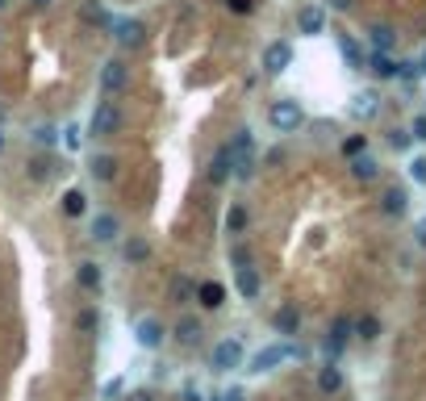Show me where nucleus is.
I'll use <instances>...</instances> for the list:
<instances>
[{
  "mask_svg": "<svg viewBox=\"0 0 426 401\" xmlns=\"http://www.w3.org/2000/svg\"><path fill=\"white\" fill-rule=\"evenodd\" d=\"M268 121H272V130L293 134V130L305 121V113H301V105H297V100H276V105L268 109Z\"/></svg>",
  "mask_w": 426,
  "mask_h": 401,
  "instance_id": "nucleus-1",
  "label": "nucleus"
},
{
  "mask_svg": "<svg viewBox=\"0 0 426 401\" xmlns=\"http://www.w3.org/2000/svg\"><path fill=\"white\" fill-rule=\"evenodd\" d=\"M226 151H230V172H234L238 180H247L251 167H255V163H251V130H238L234 142H230Z\"/></svg>",
  "mask_w": 426,
  "mask_h": 401,
  "instance_id": "nucleus-2",
  "label": "nucleus"
},
{
  "mask_svg": "<svg viewBox=\"0 0 426 401\" xmlns=\"http://www.w3.org/2000/svg\"><path fill=\"white\" fill-rule=\"evenodd\" d=\"M88 130H92L96 138H109V134H117V130H121V109H117V105H109V100H105V105H96V109H92V121H88Z\"/></svg>",
  "mask_w": 426,
  "mask_h": 401,
  "instance_id": "nucleus-3",
  "label": "nucleus"
},
{
  "mask_svg": "<svg viewBox=\"0 0 426 401\" xmlns=\"http://www.w3.org/2000/svg\"><path fill=\"white\" fill-rule=\"evenodd\" d=\"M238 364H243V339H226V343H218L213 356H209V368H213V372H230V368H238Z\"/></svg>",
  "mask_w": 426,
  "mask_h": 401,
  "instance_id": "nucleus-4",
  "label": "nucleus"
},
{
  "mask_svg": "<svg viewBox=\"0 0 426 401\" xmlns=\"http://www.w3.org/2000/svg\"><path fill=\"white\" fill-rule=\"evenodd\" d=\"M293 356H297V347H293V343H272V347H264V351L251 360V372H272L276 364L293 360Z\"/></svg>",
  "mask_w": 426,
  "mask_h": 401,
  "instance_id": "nucleus-5",
  "label": "nucleus"
},
{
  "mask_svg": "<svg viewBox=\"0 0 426 401\" xmlns=\"http://www.w3.org/2000/svg\"><path fill=\"white\" fill-rule=\"evenodd\" d=\"M113 38H117L121 46H142L146 25H142V21H134V17H121V21H113Z\"/></svg>",
  "mask_w": 426,
  "mask_h": 401,
  "instance_id": "nucleus-6",
  "label": "nucleus"
},
{
  "mask_svg": "<svg viewBox=\"0 0 426 401\" xmlns=\"http://www.w3.org/2000/svg\"><path fill=\"white\" fill-rule=\"evenodd\" d=\"M289 63H293V46H289V42H272V46L264 50V71H268V75H280Z\"/></svg>",
  "mask_w": 426,
  "mask_h": 401,
  "instance_id": "nucleus-7",
  "label": "nucleus"
},
{
  "mask_svg": "<svg viewBox=\"0 0 426 401\" xmlns=\"http://www.w3.org/2000/svg\"><path fill=\"white\" fill-rule=\"evenodd\" d=\"M125 80H130V67H125L121 59H109L105 71H100V88H105V92H121Z\"/></svg>",
  "mask_w": 426,
  "mask_h": 401,
  "instance_id": "nucleus-8",
  "label": "nucleus"
},
{
  "mask_svg": "<svg viewBox=\"0 0 426 401\" xmlns=\"http://www.w3.org/2000/svg\"><path fill=\"white\" fill-rule=\"evenodd\" d=\"M134 335H138V343H142V347H151V351H155V347L163 343V335H167V331H163V322H159V318H138Z\"/></svg>",
  "mask_w": 426,
  "mask_h": 401,
  "instance_id": "nucleus-9",
  "label": "nucleus"
},
{
  "mask_svg": "<svg viewBox=\"0 0 426 401\" xmlns=\"http://www.w3.org/2000/svg\"><path fill=\"white\" fill-rule=\"evenodd\" d=\"M234 285H238V293H243V297H259V289H264L259 272H255V268H247V264H238V272H234Z\"/></svg>",
  "mask_w": 426,
  "mask_h": 401,
  "instance_id": "nucleus-10",
  "label": "nucleus"
},
{
  "mask_svg": "<svg viewBox=\"0 0 426 401\" xmlns=\"http://www.w3.org/2000/svg\"><path fill=\"white\" fill-rule=\"evenodd\" d=\"M117 230H121V226H117L113 213H96V218H92V239H96V243H113Z\"/></svg>",
  "mask_w": 426,
  "mask_h": 401,
  "instance_id": "nucleus-11",
  "label": "nucleus"
},
{
  "mask_svg": "<svg viewBox=\"0 0 426 401\" xmlns=\"http://www.w3.org/2000/svg\"><path fill=\"white\" fill-rule=\"evenodd\" d=\"M376 109H381V96H376V92H360V96L351 100V113H356V117H364V121H368V117H376Z\"/></svg>",
  "mask_w": 426,
  "mask_h": 401,
  "instance_id": "nucleus-12",
  "label": "nucleus"
},
{
  "mask_svg": "<svg viewBox=\"0 0 426 401\" xmlns=\"http://www.w3.org/2000/svg\"><path fill=\"white\" fill-rule=\"evenodd\" d=\"M297 326H301L297 305H280V310H276V331H280V335H297Z\"/></svg>",
  "mask_w": 426,
  "mask_h": 401,
  "instance_id": "nucleus-13",
  "label": "nucleus"
},
{
  "mask_svg": "<svg viewBox=\"0 0 426 401\" xmlns=\"http://www.w3.org/2000/svg\"><path fill=\"white\" fill-rule=\"evenodd\" d=\"M201 335H205V331H201V322H197V318H180V322H176V339H180L184 347L201 343Z\"/></svg>",
  "mask_w": 426,
  "mask_h": 401,
  "instance_id": "nucleus-14",
  "label": "nucleus"
},
{
  "mask_svg": "<svg viewBox=\"0 0 426 401\" xmlns=\"http://www.w3.org/2000/svg\"><path fill=\"white\" fill-rule=\"evenodd\" d=\"M297 21H301V33H322V25H326V13L310 4V8H301V17H297Z\"/></svg>",
  "mask_w": 426,
  "mask_h": 401,
  "instance_id": "nucleus-15",
  "label": "nucleus"
},
{
  "mask_svg": "<svg viewBox=\"0 0 426 401\" xmlns=\"http://www.w3.org/2000/svg\"><path fill=\"white\" fill-rule=\"evenodd\" d=\"M209 180H213V184H226V180H230V151H226V146L213 155V163H209Z\"/></svg>",
  "mask_w": 426,
  "mask_h": 401,
  "instance_id": "nucleus-16",
  "label": "nucleus"
},
{
  "mask_svg": "<svg viewBox=\"0 0 426 401\" xmlns=\"http://www.w3.org/2000/svg\"><path fill=\"white\" fill-rule=\"evenodd\" d=\"M376 159H368V155H351V176L356 180H376Z\"/></svg>",
  "mask_w": 426,
  "mask_h": 401,
  "instance_id": "nucleus-17",
  "label": "nucleus"
},
{
  "mask_svg": "<svg viewBox=\"0 0 426 401\" xmlns=\"http://www.w3.org/2000/svg\"><path fill=\"white\" fill-rule=\"evenodd\" d=\"M347 335H351V322H347V318H339V322H335V331H330V339H326V351H330V356H339V351H343V343H347Z\"/></svg>",
  "mask_w": 426,
  "mask_h": 401,
  "instance_id": "nucleus-18",
  "label": "nucleus"
},
{
  "mask_svg": "<svg viewBox=\"0 0 426 401\" xmlns=\"http://www.w3.org/2000/svg\"><path fill=\"white\" fill-rule=\"evenodd\" d=\"M75 280H79V289H88V293H96V289H100V268H96V264H79V272H75Z\"/></svg>",
  "mask_w": 426,
  "mask_h": 401,
  "instance_id": "nucleus-19",
  "label": "nucleus"
},
{
  "mask_svg": "<svg viewBox=\"0 0 426 401\" xmlns=\"http://www.w3.org/2000/svg\"><path fill=\"white\" fill-rule=\"evenodd\" d=\"M318 389H322V393H339V389H343V372H339L335 364H330V368H322V377H318Z\"/></svg>",
  "mask_w": 426,
  "mask_h": 401,
  "instance_id": "nucleus-20",
  "label": "nucleus"
},
{
  "mask_svg": "<svg viewBox=\"0 0 426 401\" xmlns=\"http://www.w3.org/2000/svg\"><path fill=\"white\" fill-rule=\"evenodd\" d=\"M113 172H117V159L113 155H96L92 159V176L96 180H113Z\"/></svg>",
  "mask_w": 426,
  "mask_h": 401,
  "instance_id": "nucleus-21",
  "label": "nucleus"
},
{
  "mask_svg": "<svg viewBox=\"0 0 426 401\" xmlns=\"http://www.w3.org/2000/svg\"><path fill=\"white\" fill-rule=\"evenodd\" d=\"M222 297H226V289H222V285H213V280H209V285H201V305H205V310H218V305H222Z\"/></svg>",
  "mask_w": 426,
  "mask_h": 401,
  "instance_id": "nucleus-22",
  "label": "nucleus"
},
{
  "mask_svg": "<svg viewBox=\"0 0 426 401\" xmlns=\"http://www.w3.org/2000/svg\"><path fill=\"white\" fill-rule=\"evenodd\" d=\"M372 71H376L381 80H389V75H397V63H393L385 50H376V54H372Z\"/></svg>",
  "mask_w": 426,
  "mask_h": 401,
  "instance_id": "nucleus-23",
  "label": "nucleus"
},
{
  "mask_svg": "<svg viewBox=\"0 0 426 401\" xmlns=\"http://www.w3.org/2000/svg\"><path fill=\"white\" fill-rule=\"evenodd\" d=\"M84 201H88V197H84L79 188H71V192L63 197V213H67V218H79V213H84Z\"/></svg>",
  "mask_w": 426,
  "mask_h": 401,
  "instance_id": "nucleus-24",
  "label": "nucleus"
},
{
  "mask_svg": "<svg viewBox=\"0 0 426 401\" xmlns=\"http://www.w3.org/2000/svg\"><path fill=\"white\" fill-rule=\"evenodd\" d=\"M381 205H385V213H393V218H397V213H406V192H402V188H389Z\"/></svg>",
  "mask_w": 426,
  "mask_h": 401,
  "instance_id": "nucleus-25",
  "label": "nucleus"
},
{
  "mask_svg": "<svg viewBox=\"0 0 426 401\" xmlns=\"http://www.w3.org/2000/svg\"><path fill=\"white\" fill-rule=\"evenodd\" d=\"M393 38H397V33H393V25H372V46H376V50H389V46H393Z\"/></svg>",
  "mask_w": 426,
  "mask_h": 401,
  "instance_id": "nucleus-26",
  "label": "nucleus"
},
{
  "mask_svg": "<svg viewBox=\"0 0 426 401\" xmlns=\"http://www.w3.org/2000/svg\"><path fill=\"white\" fill-rule=\"evenodd\" d=\"M339 46H343V59H347L351 67H364V54H360V46H356L351 38H339Z\"/></svg>",
  "mask_w": 426,
  "mask_h": 401,
  "instance_id": "nucleus-27",
  "label": "nucleus"
},
{
  "mask_svg": "<svg viewBox=\"0 0 426 401\" xmlns=\"http://www.w3.org/2000/svg\"><path fill=\"white\" fill-rule=\"evenodd\" d=\"M146 255H151V247H146L142 239H130V243H125V259H134V264H142Z\"/></svg>",
  "mask_w": 426,
  "mask_h": 401,
  "instance_id": "nucleus-28",
  "label": "nucleus"
},
{
  "mask_svg": "<svg viewBox=\"0 0 426 401\" xmlns=\"http://www.w3.org/2000/svg\"><path fill=\"white\" fill-rule=\"evenodd\" d=\"M192 293H197V285H192V280H176V285H172V297H176L180 305H184V301H188Z\"/></svg>",
  "mask_w": 426,
  "mask_h": 401,
  "instance_id": "nucleus-29",
  "label": "nucleus"
},
{
  "mask_svg": "<svg viewBox=\"0 0 426 401\" xmlns=\"http://www.w3.org/2000/svg\"><path fill=\"white\" fill-rule=\"evenodd\" d=\"M243 226H247V213H243V209H230V218H226V230H234V234H238Z\"/></svg>",
  "mask_w": 426,
  "mask_h": 401,
  "instance_id": "nucleus-30",
  "label": "nucleus"
},
{
  "mask_svg": "<svg viewBox=\"0 0 426 401\" xmlns=\"http://www.w3.org/2000/svg\"><path fill=\"white\" fill-rule=\"evenodd\" d=\"M376 331H381L376 318H360V335H364V339H376Z\"/></svg>",
  "mask_w": 426,
  "mask_h": 401,
  "instance_id": "nucleus-31",
  "label": "nucleus"
},
{
  "mask_svg": "<svg viewBox=\"0 0 426 401\" xmlns=\"http://www.w3.org/2000/svg\"><path fill=\"white\" fill-rule=\"evenodd\" d=\"M96 322H100L96 310H84V314H79V331H96Z\"/></svg>",
  "mask_w": 426,
  "mask_h": 401,
  "instance_id": "nucleus-32",
  "label": "nucleus"
},
{
  "mask_svg": "<svg viewBox=\"0 0 426 401\" xmlns=\"http://www.w3.org/2000/svg\"><path fill=\"white\" fill-rule=\"evenodd\" d=\"M389 142H393L397 151H406V146H410V134H402V130H393V134H389Z\"/></svg>",
  "mask_w": 426,
  "mask_h": 401,
  "instance_id": "nucleus-33",
  "label": "nucleus"
},
{
  "mask_svg": "<svg viewBox=\"0 0 426 401\" xmlns=\"http://www.w3.org/2000/svg\"><path fill=\"white\" fill-rule=\"evenodd\" d=\"M410 172H414V180H418V184H426V159H414V163H410Z\"/></svg>",
  "mask_w": 426,
  "mask_h": 401,
  "instance_id": "nucleus-34",
  "label": "nucleus"
},
{
  "mask_svg": "<svg viewBox=\"0 0 426 401\" xmlns=\"http://www.w3.org/2000/svg\"><path fill=\"white\" fill-rule=\"evenodd\" d=\"M343 151H347V155H360V151H364V138H347Z\"/></svg>",
  "mask_w": 426,
  "mask_h": 401,
  "instance_id": "nucleus-35",
  "label": "nucleus"
},
{
  "mask_svg": "<svg viewBox=\"0 0 426 401\" xmlns=\"http://www.w3.org/2000/svg\"><path fill=\"white\" fill-rule=\"evenodd\" d=\"M226 4H230L234 13H251V8H255V0H226Z\"/></svg>",
  "mask_w": 426,
  "mask_h": 401,
  "instance_id": "nucleus-36",
  "label": "nucleus"
},
{
  "mask_svg": "<svg viewBox=\"0 0 426 401\" xmlns=\"http://www.w3.org/2000/svg\"><path fill=\"white\" fill-rule=\"evenodd\" d=\"M414 138H418V142H426V117H418V121H414Z\"/></svg>",
  "mask_w": 426,
  "mask_h": 401,
  "instance_id": "nucleus-37",
  "label": "nucleus"
},
{
  "mask_svg": "<svg viewBox=\"0 0 426 401\" xmlns=\"http://www.w3.org/2000/svg\"><path fill=\"white\" fill-rule=\"evenodd\" d=\"M125 401H155V393H151V389H138V393H130Z\"/></svg>",
  "mask_w": 426,
  "mask_h": 401,
  "instance_id": "nucleus-38",
  "label": "nucleus"
},
{
  "mask_svg": "<svg viewBox=\"0 0 426 401\" xmlns=\"http://www.w3.org/2000/svg\"><path fill=\"white\" fill-rule=\"evenodd\" d=\"M414 234H418V243H423V247H426V218H423V222H418V226H414Z\"/></svg>",
  "mask_w": 426,
  "mask_h": 401,
  "instance_id": "nucleus-39",
  "label": "nucleus"
},
{
  "mask_svg": "<svg viewBox=\"0 0 426 401\" xmlns=\"http://www.w3.org/2000/svg\"><path fill=\"white\" fill-rule=\"evenodd\" d=\"M330 4H335V8H347V4H351V0H330Z\"/></svg>",
  "mask_w": 426,
  "mask_h": 401,
  "instance_id": "nucleus-40",
  "label": "nucleus"
},
{
  "mask_svg": "<svg viewBox=\"0 0 426 401\" xmlns=\"http://www.w3.org/2000/svg\"><path fill=\"white\" fill-rule=\"evenodd\" d=\"M46 4H50V0H33V8H46Z\"/></svg>",
  "mask_w": 426,
  "mask_h": 401,
  "instance_id": "nucleus-41",
  "label": "nucleus"
},
{
  "mask_svg": "<svg viewBox=\"0 0 426 401\" xmlns=\"http://www.w3.org/2000/svg\"><path fill=\"white\" fill-rule=\"evenodd\" d=\"M0 151H4V134H0Z\"/></svg>",
  "mask_w": 426,
  "mask_h": 401,
  "instance_id": "nucleus-42",
  "label": "nucleus"
},
{
  "mask_svg": "<svg viewBox=\"0 0 426 401\" xmlns=\"http://www.w3.org/2000/svg\"><path fill=\"white\" fill-rule=\"evenodd\" d=\"M423 71H426V54H423Z\"/></svg>",
  "mask_w": 426,
  "mask_h": 401,
  "instance_id": "nucleus-43",
  "label": "nucleus"
}]
</instances>
